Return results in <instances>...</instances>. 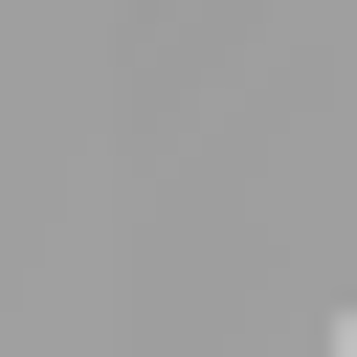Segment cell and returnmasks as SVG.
I'll return each mask as SVG.
<instances>
[{"instance_id":"1","label":"cell","mask_w":357,"mask_h":357,"mask_svg":"<svg viewBox=\"0 0 357 357\" xmlns=\"http://www.w3.org/2000/svg\"><path fill=\"white\" fill-rule=\"evenodd\" d=\"M335 357H357V312H335Z\"/></svg>"}]
</instances>
